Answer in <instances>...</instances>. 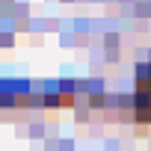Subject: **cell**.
<instances>
[{"mask_svg":"<svg viewBox=\"0 0 151 151\" xmlns=\"http://www.w3.org/2000/svg\"><path fill=\"white\" fill-rule=\"evenodd\" d=\"M133 110H136V122H139V124H151V59L136 71Z\"/></svg>","mask_w":151,"mask_h":151,"instance_id":"obj_1","label":"cell"}]
</instances>
